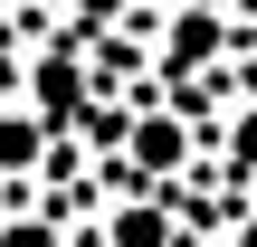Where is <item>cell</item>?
I'll return each mask as SVG.
<instances>
[{"label": "cell", "instance_id": "cell-1", "mask_svg": "<svg viewBox=\"0 0 257 247\" xmlns=\"http://www.w3.org/2000/svg\"><path fill=\"white\" fill-rule=\"evenodd\" d=\"M124 162H134L143 181L181 171V162H191V124H181V114H134V124H124Z\"/></svg>", "mask_w": 257, "mask_h": 247}, {"label": "cell", "instance_id": "cell-2", "mask_svg": "<svg viewBox=\"0 0 257 247\" xmlns=\"http://www.w3.org/2000/svg\"><path fill=\"white\" fill-rule=\"evenodd\" d=\"M29 114H38V124L95 114V105H86V67H76V57H38V67H29Z\"/></svg>", "mask_w": 257, "mask_h": 247}, {"label": "cell", "instance_id": "cell-3", "mask_svg": "<svg viewBox=\"0 0 257 247\" xmlns=\"http://www.w3.org/2000/svg\"><path fill=\"white\" fill-rule=\"evenodd\" d=\"M105 247H181V219L162 200H124V209H105Z\"/></svg>", "mask_w": 257, "mask_h": 247}, {"label": "cell", "instance_id": "cell-4", "mask_svg": "<svg viewBox=\"0 0 257 247\" xmlns=\"http://www.w3.org/2000/svg\"><path fill=\"white\" fill-rule=\"evenodd\" d=\"M219 48H229V29H219V10H181V19H172V38H162V67L181 76V67H210Z\"/></svg>", "mask_w": 257, "mask_h": 247}, {"label": "cell", "instance_id": "cell-5", "mask_svg": "<svg viewBox=\"0 0 257 247\" xmlns=\"http://www.w3.org/2000/svg\"><path fill=\"white\" fill-rule=\"evenodd\" d=\"M38 152H48V124H38L29 105H0V181L38 171Z\"/></svg>", "mask_w": 257, "mask_h": 247}, {"label": "cell", "instance_id": "cell-6", "mask_svg": "<svg viewBox=\"0 0 257 247\" xmlns=\"http://www.w3.org/2000/svg\"><path fill=\"white\" fill-rule=\"evenodd\" d=\"M0 247H57V219H10Z\"/></svg>", "mask_w": 257, "mask_h": 247}, {"label": "cell", "instance_id": "cell-7", "mask_svg": "<svg viewBox=\"0 0 257 247\" xmlns=\"http://www.w3.org/2000/svg\"><path fill=\"white\" fill-rule=\"evenodd\" d=\"M229 152H238V171H257V105L238 114V133H229Z\"/></svg>", "mask_w": 257, "mask_h": 247}, {"label": "cell", "instance_id": "cell-8", "mask_svg": "<svg viewBox=\"0 0 257 247\" xmlns=\"http://www.w3.org/2000/svg\"><path fill=\"white\" fill-rule=\"evenodd\" d=\"M76 10H86V19H95V10H105V19H114V10H124V0H76Z\"/></svg>", "mask_w": 257, "mask_h": 247}, {"label": "cell", "instance_id": "cell-9", "mask_svg": "<svg viewBox=\"0 0 257 247\" xmlns=\"http://www.w3.org/2000/svg\"><path fill=\"white\" fill-rule=\"evenodd\" d=\"M238 247H257V209H248V219H238Z\"/></svg>", "mask_w": 257, "mask_h": 247}, {"label": "cell", "instance_id": "cell-10", "mask_svg": "<svg viewBox=\"0 0 257 247\" xmlns=\"http://www.w3.org/2000/svg\"><path fill=\"white\" fill-rule=\"evenodd\" d=\"M0 10H10V0H0Z\"/></svg>", "mask_w": 257, "mask_h": 247}]
</instances>
